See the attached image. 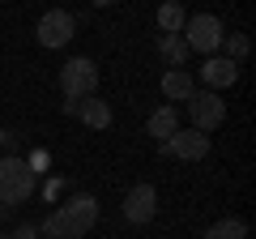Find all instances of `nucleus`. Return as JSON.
Listing matches in <instances>:
<instances>
[{
    "label": "nucleus",
    "instance_id": "obj_1",
    "mask_svg": "<svg viewBox=\"0 0 256 239\" xmlns=\"http://www.w3.org/2000/svg\"><path fill=\"white\" fill-rule=\"evenodd\" d=\"M94 222H98V201L86 192H77L73 201H64L60 210H52L43 222H34L38 235L47 239H86L94 230Z\"/></svg>",
    "mask_w": 256,
    "mask_h": 239
},
{
    "label": "nucleus",
    "instance_id": "obj_2",
    "mask_svg": "<svg viewBox=\"0 0 256 239\" xmlns=\"http://www.w3.org/2000/svg\"><path fill=\"white\" fill-rule=\"evenodd\" d=\"M60 94L68 98L64 102L68 116H77V102H86V98L98 94V64H94L90 56H73V60L60 68Z\"/></svg>",
    "mask_w": 256,
    "mask_h": 239
},
{
    "label": "nucleus",
    "instance_id": "obj_3",
    "mask_svg": "<svg viewBox=\"0 0 256 239\" xmlns=\"http://www.w3.org/2000/svg\"><path fill=\"white\" fill-rule=\"evenodd\" d=\"M34 196V171L26 166L22 154H4L0 158V205L4 210H18Z\"/></svg>",
    "mask_w": 256,
    "mask_h": 239
},
{
    "label": "nucleus",
    "instance_id": "obj_4",
    "mask_svg": "<svg viewBox=\"0 0 256 239\" xmlns=\"http://www.w3.org/2000/svg\"><path fill=\"white\" fill-rule=\"evenodd\" d=\"M180 38L188 43V52L214 56V52L222 47V38H226V30H222V22L214 18V13H188V22H184Z\"/></svg>",
    "mask_w": 256,
    "mask_h": 239
},
{
    "label": "nucleus",
    "instance_id": "obj_5",
    "mask_svg": "<svg viewBox=\"0 0 256 239\" xmlns=\"http://www.w3.org/2000/svg\"><path fill=\"white\" fill-rule=\"evenodd\" d=\"M188 116H192V132H205L210 137L214 128H222V120H226V102L214 90H196L188 98Z\"/></svg>",
    "mask_w": 256,
    "mask_h": 239
},
{
    "label": "nucleus",
    "instance_id": "obj_6",
    "mask_svg": "<svg viewBox=\"0 0 256 239\" xmlns=\"http://www.w3.org/2000/svg\"><path fill=\"white\" fill-rule=\"evenodd\" d=\"M34 34H38L43 47H64V43H73V34H77V18H73V13H64V9H52V13L38 18Z\"/></svg>",
    "mask_w": 256,
    "mask_h": 239
},
{
    "label": "nucleus",
    "instance_id": "obj_7",
    "mask_svg": "<svg viewBox=\"0 0 256 239\" xmlns=\"http://www.w3.org/2000/svg\"><path fill=\"white\" fill-rule=\"evenodd\" d=\"M154 214H158L154 184H132L124 192V222L128 226H146V222H154Z\"/></svg>",
    "mask_w": 256,
    "mask_h": 239
},
{
    "label": "nucleus",
    "instance_id": "obj_8",
    "mask_svg": "<svg viewBox=\"0 0 256 239\" xmlns=\"http://www.w3.org/2000/svg\"><path fill=\"white\" fill-rule=\"evenodd\" d=\"M158 150H162L166 158H180V162H196V158L210 154V137H205V132H192V128H180L175 137H166Z\"/></svg>",
    "mask_w": 256,
    "mask_h": 239
},
{
    "label": "nucleus",
    "instance_id": "obj_9",
    "mask_svg": "<svg viewBox=\"0 0 256 239\" xmlns=\"http://www.w3.org/2000/svg\"><path fill=\"white\" fill-rule=\"evenodd\" d=\"M201 82L218 94L222 86H235L239 82V64H235V60H226V56H210V60L201 64Z\"/></svg>",
    "mask_w": 256,
    "mask_h": 239
},
{
    "label": "nucleus",
    "instance_id": "obj_10",
    "mask_svg": "<svg viewBox=\"0 0 256 239\" xmlns=\"http://www.w3.org/2000/svg\"><path fill=\"white\" fill-rule=\"evenodd\" d=\"M162 94L171 102H188L196 94V82H192L188 68H171V73H162Z\"/></svg>",
    "mask_w": 256,
    "mask_h": 239
},
{
    "label": "nucleus",
    "instance_id": "obj_11",
    "mask_svg": "<svg viewBox=\"0 0 256 239\" xmlns=\"http://www.w3.org/2000/svg\"><path fill=\"white\" fill-rule=\"evenodd\" d=\"M146 132H150V137H158V146H162L166 137H175V132H180V111H175V107H158L154 116H150Z\"/></svg>",
    "mask_w": 256,
    "mask_h": 239
},
{
    "label": "nucleus",
    "instance_id": "obj_12",
    "mask_svg": "<svg viewBox=\"0 0 256 239\" xmlns=\"http://www.w3.org/2000/svg\"><path fill=\"white\" fill-rule=\"evenodd\" d=\"M77 120H82L86 128H107L111 124V107L94 94V98H86V102H77Z\"/></svg>",
    "mask_w": 256,
    "mask_h": 239
},
{
    "label": "nucleus",
    "instance_id": "obj_13",
    "mask_svg": "<svg viewBox=\"0 0 256 239\" xmlns=\"http://www.w3.org/2000/svg\"><path fill=\"white\" fill-rule=\"evenodd\" d=\"M158 56H162L171 68H184L192 52H188V43H184L180 34H158Z\"/></svg>",
    "mask_w": 256,
    "mask_h": 239
},
{
    "label": "nucleus",
    "instance_id": "obj_14",
    "mask_svg": "<svg viewBox=\"0 0 256 239\" xmlns=\"http://www.w3.org/2000/svg\"><path fill=\"white\" fill-rule=\"evenodd\" d=\"M184 22H188V9H184L180 0H166L162 9H158V30H162V34H180Z\"/></svg>",
    "mask_w": 256,
    "mask_h": 239
},
{
    "label": "nucleus",
    "instance_id": "obj_15",
    "mask_svg": "<svg viewBox=\"0 0 256 239\" xmlns=\"http://www.w3.org/2000/svg\"><path fill=\"white\" fill-rule=\"evenodd\" d=\"M205 239H248V226H244V218H222L205 230Z\"/></svg>",
    "mask_w": 256,
    "mask_h": 239
},
{
    "label": "nucleus",
    "instance_id": "obj_16",
    "mask_svg": "<svg viewBox=\"0 0 256 239\" xmlns=\"http://www.w3.org/2000/svg\"><path fill=\"white\" fill-rule=\"evenodd\" d=\"M222 47H226V60H235V64L248 56V38L244 34H226V38H222Z\"/></svg>",
    "mask_w": 256,
    "mask_h": 239
},
{
    "label": "nucleus",
    "instance_id": "obj_17",
    "mask_svg": "<svg viewBox=\"0 0 256 239\" xmlns=\"http://www.w3.org/2000/svg\"><path fill=\"white\" fill-rule=\"evenodd\" d=\"M34 235H38V226H34V222H22L18 230H9V239H34Z\"/></svg>",
    "mask_w": 256,
    "mask_h": 239
},
{
    "label": "nucleus",
    "instance_id": "obj_18",
    "mask_svg": "<svg viewBox=\"0 0 256 239\" xmlns=\"http://www.w3.org/2000/svg\"><path fill=\"white\" fill-rule=\"evenodd\" d=\"M0 146H4V150H13V146H18V137H13V132H0Z\"/></svg>",
    "mask_w": 256,
    "mask_h": 239
},
{
    "label": "nucleus",
    "instance_id": "obj_19",
    "mask_svg": "<svg viewBox=\"0 0 256 239\" xmlns=\"http://www.w3.org/2000/svg\"><path fill=\"white\" fill-rule=\"evenodd\" d=\"M0 239H9V230H0Z\"/></svg>",
    "mask_w": 256,
    "mask_h": 239
}]
</instances>
